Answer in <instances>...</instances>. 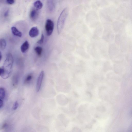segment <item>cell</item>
I'll return each instance as SVG.
<instances>
[{
  "label": "cell",
  "instance_id": "1",
  "mask_svg": "<svg viewBox=\"0 0 132 132\" xmlns=\"http://www.w3.org/2000/svg\"><path fill=\"white\" fill-rule=\"evenodd\" d=\"M13 62V58L10 53L7 55L3 65L0 68V75L4 79H8L11 74Z\"/></svg>",
  "mask_w": 132,
  "mask_h": 132
},
{
  "label": "cell",
  "instance_id": "2",
  "mask_svg": "<svg viewBox=\"0 0 132 132\" xmlns=\"http://www.w3.org/2000/svg\"><path fill=\"white\" fill-rule=\"evenodd\" d=\"M68 13L67 8H65L61 13L57 21V27L58 33L60 34L62 31Z\"/></svg>",
  "mask_w": 132,
  "mask_h": 132
},
{
  "label": "cell",
  "instance_id": "3",
  "mask_svg": "<svg viewBox=\"0 0 132 132\" xmlns=\"http://www.w3.org/2000/svg\"><path fill=\"white\" fill-rule=\"evenodd\" d=\"M54 23L51 20L48 19L47 20L45 25V28L47 35L50 36L52 34L54 28Z\"/></svg>",
  "mask_w": 132,
  "mask_h": 132
},
{
  "label": "cell",
  "instance_id": "4",
  "mask_svg": "<svg viewBox=\"0 0 132 132\" xmlns=\"http://www.w3.org/2000/svg\"><path fill=\"white\" fill-rule=\"evenodd\" d=\"M44 75V72L43 71H42L41 72L38 78L36 85V90L37 92H39L41 89Z\"/></svg>",
  "mask_w": 132,
  "mask_h": 132
},
{
  "label": "cell",
  "instance_id": "5",
  "mask_svg": "<svg viewBox=\"0 0 132 132\" xmlns=\"http://www.w3.org/2000/svg\"><path fill=\"white\" fill-rule=\"evenodd\" d=\"M39 10L35 8L31 10L30 12V16L32 20L35 21L38 18L39 13Z\"/></svg>",
  "mask_w": 132,
  "mask_h": 132
},
{
  "label": "cell",
  "instance_id": "6",
  "mask_svg": "<svg viewBox=\"0 0 132 132\" xmlns=\"http://www.w3.org/2000/svg\"><path fill=\"white\" fill-rule=\"evenodd\" d=\"M39 33V30L38 28L36 27H33L30 31L29 34L31 37L34 38L38 36Z\"/></svg>",
  "mask_w": 132,
  "mask_h": 132
},
{
  "label": "cell",
  "instance_id": "7",
  "mask_svg": "<svg viewBox=\"0 0 132 132\" xmlns=\"http://www.w3.org/2000/svg\"><path fill=\"white\" fill-rule=\"evenodd\" d=\"M30 47V45L27 41H25L22 45L21 47V52L23 53L26 52L28 50Z\"/></svg>",
  "mask_w": 132,
  "mask_h": 132
},
{
  "label": "cell",
  "instance_id": "8",
  "mask_svg": "<svg viewBox=\"0 0 132 132\" xmlns=\"http://www.w3.org/2000/svg\"><path fill=\"white\" fill-rule=\"evenodd\" d=\"M11 31L12 34L14 36L21 37L22 35V33L19 31L16 27L13 26L11 28Z\"/></svg>",
  "mask_w": 132,
  "mask_h": 132
},
{
  "label": "cell",
  "instance_id": "9",
  "mask_svg": "<svg viewBox=\"0 0 132 132\" xmlns=\"http://www.w3.org/2000/svg\"><path fill=\"white\" fill-rule=\"evenodd\" d=\"M33 5L35 8L38 10L41 9L43 6V4L40 1L35 2L34 3Z\"/></svg>",
  "mask_w": 132,
  "mask_h": 132
},
{
  "label": "cell",
  "instance_id": "10",
  "mask_svg": "<svg viewBox=\"0 0 132 132\" xmlns=\"http://www.w3.org/2000/svg\"><path fill=\"white\" fill-rule=\"evenodd\" d=\"M6 96V91L3 87H1L0 89V100L4 101Z\"/></svg>",
  "mask_w": 132,
  "mask_h": 132
},
{
  "label": "cell",
  "instance_id": "11",
  "mask_svg": "<svg viewBox=\"0 0 132 132\" xmlns=\"http://www.w3.org/2000/svg\"><path fill=\"white\" fill-rule=\"evenodd\" d=\"M6 47V43L5 40L4 39H2L0 40V49L2 50H5Z\"/></svg>",
  "mask_w": 132,
  "mask_h": 132
},
{
  "label": "cell",
  "instance_id": "12",
  "mask_svg": "<svg viewBox=\"0 0 132 132\" xmlns=\"http://www.w3.org/2000/svg\"><path fill=\"white\" fill-rule=\"evenodd\" d=\"M47 7L49 11H52L54 10V6L52 1H48L47 2Z\"/></svg>",
  "mask_w": 132,
  "mask_h": 132
},
{
  "label": "cell",
  "instance_id": "13",
  "mask_svg": "<svg viewBox=\"0 0 132 132\" xmlns=\"http://www.w3.org/2000/svg\"><path fill=\"white\" fill-rule=\"evenodd\" d=\"M34 50L37 55L39 56L41 55L43 51L42 47L39 46L36 47L35 48Z\"/></svg>",
  "mask_w": 132,
  "mask_h": 132
},
{
  "label": "cell",
  "instance_id": "14",
  "mask_svg": "<svg viewBox=\"0 0 132 132\" xmlns=\"http://www.w3.org/2000/svg\"><path fill=\"white\" fill-rule=\"evenodd\" d=\"M18 77L16 74L14 75L12 79V84L13 86L15 87L16 86L18 82Z\"/></svg>",
  "mask_w": 132,
  "mask_h": 132
},
{
  "label": "cell",
  "instance_id": "15",
  "mask_svg": "<svg viewBox=\"0 0 132 132\" xmlns=\"http://www.w3.org/2000/svg\"><path fill=\"white\" fill-rule=\"evenodd\" d=\"M33 78V75L31 74H28L25 79L24 82L26 83H29L31 81Z\"/></svg>",
  "mask_w": 132,
  "mask_h": 132
},
{
  "label": "cell",
  "instance_id": "16",
  "mask_svg": "<svg viewBox=\"0 0 132 132\" xmlns=\"http://www.w3.org/2000/svg\"><path fill=\"white\" fill-rule=\"evenodd\" d=\"M44 39V36L43 34H42L41 37L40 39L37 42V44L41 45L43 42Z\"/></svg>",
  "mask_w": 132,
  "mask_h": 132
},
{
  "label": "cell",
  "instance_id": "17",
  "mask_svg": "<svg viewBox=\"0 0 132 132\" xmlns=\"http://www.w3.org/2000/svg\"><path fill=\"white\" fill-rule=\"evenodd\" d=\"M19 104L17 101H16L14 103L12 109L13 110H16L18 108Z\"/></svg>",
  "mask_w": 132,
  "mask_h": 132
},
{
  "label": "cell",
  "instance_id": "18",
  "mask_svg": "<svg viewBox=\"0 0 132 132\" xmlns=\"http://www.w3.org/2000/svg\"><path fill=\"white\" fill-rule=\"evenodd\" d=\"M6 3L9 5H13L15 3V1L14 0H7L6 1Z\"/></svg>",
  "mask_w": 132,
  "mask_h": 132
},
{
  "label": "cell",
  "instance_id": "19",
  "mask_svg": "<svg viewBox=\"0 0 132 132\" xmlns=\"http://www.w3.org/2000/svg\"><path fill=\"white\" fill-rule=\"evenodd\" d=\"M4 101L0 100V108L1 109L3 106Z\"/></svg>",
  "mask_w": 132,
  "mask_h": 132
},
{
  "label": "cell",
  "instance_id": "20",
  "mask_svg": "<svg viewBox=\"0 0 132 132\" xmlns=\"http://www.w3.org/2000/svg\"><path fill=\"white\" fill-rule=\"evenodd\" d=\"M9 14V11L8 10H7L5 12L4 14V16L5 17H6L8 16Z\"/></svg>",
  "mask_w": 132,
  "mask_h": 132
},
{
  "label": "cell",
  "instance_id": "21",
  "mask_svg": "<svg viewBox=\"0 0 132 132\" xmlns=\"http://www.w3.org/2000/svg\"><path fill=\"white\" fill-rule=\"evenodd\" d=\"M2 56L1 51L0 52V61H1L2 60Z\"/></svg>",
  "mask_w": 132,
  "mask_h": 132
}]
</instances>
